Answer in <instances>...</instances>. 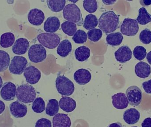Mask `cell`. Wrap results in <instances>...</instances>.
<instances>
[{
    "mask_svg": "<svg viewBox=\"0 0 151 127\" xmlns=\"http://www.w3.org/2000/svg\"><path fill=\"white\" fill-rule=\"evenodd\" d=\"M37 39L42 46L49 49L56 48L61 41L58 34L50 33L40 34L37 36Z\"/></svg>",
    "mask_w": 151,
    "mask_h": 127,
    "instance_id": "cell-5",
    "label": "cell"
},
{
    "mask_svg": "<svg viewBox=\"0 0 151 127\" xmlns=\"http://www.w3.org/2000/svg\"><path fill=\"white\" fill-rule=\"evenodd\" d=\"M83 7L87 12L94 13L98 9L97 2L95 0H85L83 1Z\"/></svg>",
    "mask_w": 151,
    "mask_h": 127,
    "instance_id": "cell-35",
    "label": "cell"
},
{
    "mask_svg": "<svg viewBox=\"0 0 151 127\" xmlns=\"http://www.w3.org/2000/svg\"><path fill=\"white\" fill-rule=\"evenodd\" d=\"M140 2L142 6L145 7L151 4V0H141Z\"/></svg>",
    "mask_w": 151,
    "mask_h": 127,
    "instance_id": "cell-42",
    "label": "cell"
},
{
    "mask_svg": "<svg viewBox=\"0 0 151 127\" xmlns=\"http://www.w3.org/2000/svg\"><path fill=\"white\" fill-rule=\"evenodd\" d=\"M73 77L76 83L80 85H84L90 81L91 75L87 69L81 68L76 71Z\"/></svg>",
    "mask_w": 151,
    "mask_h": 127,
    "instance_id": "cell-16",
    "label": "cell"
},
{
    "mask_svg": "<svg viewBox=\"0 0 151 127\" xmlns=\"http://www.w3.org/2000/svg\"><path fill=\"white\" fill-rule=\"evenodd\" d=\"M53 127H70L71 121L67 114L58 113L52 120Z\"/></svg>",
    "mask_w": 151,
    "mask_h": 127,
    "instance_id": "cell-20",
    "label": "cell"
},
{
    "mask_svg": "<svg viewBox=\"0 0 151 127\" xmlns=\"http://www.w3.org/2000/svg\"><path fill=\"white\" fill-rule=\"evenodd\" d=\"M32 109L35 113H40L43 112L46 110V104L44 100L40 97L35 98L33 103Z\"/></svg>",
    "mask_w": 151,
    "mask_h": 127,
    "instance_id": "cell-33",
    "label": "cell"
},
{
    "mask_svg": "<svg viewBox=\"0 0 151 127\" xmlns=\"http://www.w3.org/2000/svg\"><path fill=\"white\" fill-rule=\"evenodd\" d=\"M72 50L71 43L69 40L65 39L62 41L58 45L57 50V54L63 57L69 55Z\"/></svg>",
    "mask_w": 151,
    "mask_h": 127,
    "instance_id": "cell-23",
    "label": "cell"
},
{
    "mask_svg": "<svg viewBox=\"0 0 151 127\" xmlns=\"http://www.w3.org/2000/svg\"><path fill=\"white\" fill-rule=\"evenodd\" d=\"M99 27L106 34L114 32L119 27V16L112 11L103 13L98 20Z\"/></svg>",
    "mask_w": 151,
    "mask_h": 127,
    "instance_id": "cell-1",
    "label": "cell"
},
{
    "mask_svg": "<svg viewBox=\"0 0 151 127\" xmlns=\"http://www.w3.org/2000/svg\"><path fill=\"white\" fill-rule=\"evenodd\" d=\"M63 32L70 36H73L77 31V26L75 23L70 21H65L61 25Z\"/></svg>",
    "mask_w": 151,
    "mask_h": 127,
    "instance_id": "cell-31",
    "label": "cell"
},
{
    "mask_svg": "<svg viewBox=\"0 0 151 127\" xmlns=\"http://www.w3.org/2000/svg\"><path fill=\"white\" fill-rule=\"evenodd\" d=\"M60 21L56 17H49L47 19L44 24V30L47 33H54L60 28Z\"/></svg>",
    "mask_w": 151,
    "mask_h": 127,
    "instance_id": "cell-19",
    "label": "cell"
},
{
    "mask_svg": "<svg viewBox=\"0 0 151 127\" xmlns=\"http://www.w3.org/2000/svg\"><path fill=\"white\" fill-rule=\"evenodd\" d=\"M28 57L32 62L35 63L42 62L47 57L46 49L41 44L32 45L28 50Z\"/></svg>",
    "mask_w": 151,
    "mask_h": 127,
    "instance_id": "cell-6",
    "label": "cell"
},
{
    "mask_svg": "<svg viewBox=\"0 0 151 127\" xmlns=\"http://www.w3.org/2000/svg\"><path fill=\"white\" fill-rule=\"evenodd\" d=\"M3 85V80L2 79L1 77L0 76V89L1 88L2 86Z\"/></svg>",
    "mask_w": 151,
    "mask_h": 127,
    "instance_id": "cell-47",
    "label": "cell"
},
{
    "mask_svg": "<svg viewBox=\"0 0 151 127\" xmlns=\"http://www.w3.org/2000/svg\"><path fill=\"white\" fill-rule=\"evenodd\" d=\"M65 19L81 26L83 23L81 12L79 7L74 4H69L65 7L63 11Z\"/></svg>",
    "mask_w": 151,
    "mask_h": 127,
    "instance_id": "cell-2",
    "label": "cell"
},
{
    "mask_svg": "<svg viewBox=\"0 0 151 127\" xmlns=\"http://www.w3.org/2000/svg\"><path fill=\"white\" fill-rule=\"evenodd\" d=\"M29 42L25 38H19L14 42L12 47V52L17 55H23L26 54L29 49Z\"/></svg>",
    "mask_w": 151,
    "mask_h": 127,
    "instance_id": "cell-17",
    "label": "cell"
},
{
    "mask_svg": "<svg viewBox=\"0 0 151 127\" xmlns=\"http://www.w3.org/2000/svg\"><path fill=\"white\" fill-rule=\"evenodd\" d=\"M123 118L125 122L128 125H134L139 121L140 113L135 108H130L124 112Z\"/></svg>",
    "mask_w": 151,
    "mask_h": 127,
    "instance_id": "cell-18",
    "label": "cell"
},
{
    "mask_svg": "<svg viewBox=\"0 0 151 127\" xmlns=\"http://www.w3.org/2000/svg\"><path fill=\"white\" fill-rule=\"evenodd\" d=\"M55 83L57 91L62 95H71L75 90L73 82L63 75H58L56 80Z\"/></svg>",
    "mask_w": 151,
    "mask_h": 127,
    "instance_id": "cell-4",
    "label": "cell"
},
{
    "mask_svg": "<svg viewBox=\"0 0 151 127\" xmlns=\"http://www.w3.org/2000/svg\"><path fill=\"white\" fill-rule=\"evenodd\" d=\"M15 35L11 32L3 34L0 39V46L4 48H7L12 46L15 42Z\"/></svg>",
    "mask_w": 151,
    "mask_h": 127,
    "instance_id": "cell-26",
    "label": "cell"
},
{
    "mask_svg": "<svg viewBox=\"0 0 151 127\" xmlns=\"http://www.w3.org/2000/svg\"><path fill=\"white\" fill-rule=\"evenodd\" d=\"M36 92L32 85L23 84L19 86L17 89V98L19 101L24 103H32L36 98Z\"/></svg>",
    "mask_w": 151,
    "mask_h": 127,
    "instance_id": "cell-3",
    "label": "cell"
},
{
    "mask_svg": "<svg viewBox=\"0 0 151 127\" xmlns=\"http://www.w3.org/2000/svg\"><path fill=\"white\" fill-rule=\"evenodd\" d=\"M5 105L4 103L0 100V114L3 113L5 110Z\"/></svg>",
    "mask_w": 151,
    "mask_h": 127,
    "instance_id": "cell-43",
    "label": "cell"
},
{
    "mask_svg": "<svg viewBox=\"0 0 151 127\" xmlns=\"http://www.w3.org/2000/svg\"><path fill=\"white\" fill-rule=\"evenodd\" d=\"M133 55L136 59L142 61L146 57L147 55L146 49L142 46H137L134 50Z\"/></svg>",
    "mask_w": 151,
    "mask_h": 127,
    "instance_id": "cell-37",
    "label": "cell"
},
{
    "mask_svg": "<svg viewBox=\"0 0 151 127\" xmlns=\"http://www.w3.org/2000/svg\"><path fill=\"white\" fill-rule=\"evenodd\" d=\"M123 39V35L119 32L112 33L108 34L106 37V41L107 44L112 47L119 46Z\"/></svg>",
    "mask_w": 151,
    "mask_h": 127,
    "instance_id": "cell-25",
    "label": "cell"
},
{
    "mask_svg": "<svg viewBox=\"0 0 151 127\" xmlns=\"http://www.w3.org/2000/svg\"><path fill=\"white\" fill-rule=\"evenodd\" d=\"M24 75L26 81L31 84L38 83L41 77L40 71L32 65L29 66L26 68Z\"/></svg>",
    "mask_w": 151,
    "mask_h": 127,
    "instance_id": "cell-11",
    "label": "cell"
},
{
    "mask_svg": "<svg viewBox=\"0 0 151 127\" xmlns=\"http://www.w3.org/2000/svg\"><path fill=\"white\" fill-rule=\"evenodd\" d=\"M59 105L64 111L67 113L72 112L76 108V102L71 98L63 96L59 100Z\"/></svg>",
    "mask_w": 151,
    "mask_h": 127,
    "instance_id": "cell-22",
    "label": "cell"
},
{
    "mask_svg": "<svg viewBox=\"0 0 151 127\" xmlns=\"http://www.w3.org/2000/svg\"><path fill=\"white\" fill-rule=\"evenodd\" d=\"M107 127H122V126L120 122H117L110 124Z\"/></svg>",
    "mask_w": 151,
    "mask_h": 127,
    "instance_id": "cell-44",
    "label": "cell"
},
{
    "mask_svg": "<svg viewBox=\"0 0 151 127\" xmlns=\"http://www.w3.org/2000/svg\"><path fill=\"white\" fill-rule=\"evenodd\" d=\"M35 127H52V124L47 119L41 118L37 121Z\"/></svg>",
    "mask_w": 151,
    "mask_h": 127,
    "instance_id": "cell-39",
    "label": "cell"
},
{
    "mask_svg": "<svg viewBox=\"0 0 151 127\" xmlns=\"http://www.w3.org/2000/svg\"><path fill=\"white\" fill-rule=\"evenodd\" d=\"M98 24L97 18L93 14H89L85 17L83 22V27L87 30H91L96 27Z\"/></svg>",
    "mask_w": 151,
    "mask_h": 127,
    "instance_id": "cell-29",
    "label": "cell"
},
{
    "mask_svg": "<svg viewBox=\"0 0 151 127\" xmlns=\"http://www.w3.org/2000/svg\"><path fill=\"white\" fill-rule=\"evenodd\" d=\"M88 35L83 30H78L76 31L73 37V40L76 44H83L86 42Z\"/></svg>",
    "mask_w": 151,
    "mask_h": 127,
    "instance_id": "cell-34",
    "label": "cell"
},
{
    "mask_svg": "<svg viewBox=\"0 0 151 127\" xmlns=\"http://www.w3.org/2000/svg\"><path fill=\"white\" fill-rule=\"evenodd\" d=\"M90 56V50L86 46L77 48L75 51L76 59L80 62H83L88 59Z\"/></svg>",
    "mask_w": 151,
    "mask_h": 127,
    "instance_id": "cell-24",
    "label": "cell"
},
{
    "mask_svg": "<svg viewBox=\"0 0 151 127\" xmlns=\"http://www.w3.org/2000/svg\"><path fill=\"white\" fill-rule=\"evenodd\" d=\"M114 107L118 110H123L128 106L129 102L127 96L123 93H118L111 97Z\"/></svg>",
    "mask_w": 151,
    "mask_h": 127,
    "instance_id": "cell-15",
    "label": "cell"
},
{
    "mask_svg": "<svg viewBox=\"0 0 151 127\" xmlns=\"http://www.w3.org/2000/svg\"><path fill=\"white\" fill-rule=\"evenodd\" d=\"M126 96L129 104L132 106H138L142 101V92L137 86H132L128 88L126 90Z\"/></svg>",
    "mask_w": 151,
    "mask_h": 127,
    "instance_id": "cell-9",
    "label": "cell"
},
{
    "mask_svg": "<svg viewBox=\"0 0 151 127\" xmlns=\"http://www.w3.org/2000/svg\"><path fill=\"white\" fill-rule=\"evenodd\" d=\"M27 63L26 58L24 57L16 56L11 60L9 71L13 74L20 75L24 72Z\"/></svg>",
    "mask_w": 151,
    "mask_h": 127,
    "instance_id": "cell-8",
    "label": "cell"
},
{
    "mask_svg": "<svg viewBox=\"0 0 151 127\" xmlns=\"http://www.w3.org/2000/svg\"><path fill=\"white\" fill-rule=\"evenodd\" d=\"M137 127V126H134V127Z\"/></svg>",
    "mask_w": 151,
    "mask_h": 127,
    "instance_id": "cell-48",
    "label": "cell"
},
{
    "mask_svg": "<svg viewBox=\"0 0 151 127\" xmlns=\"http://www.w3.org/2000/svg\"><path fill=\"white\" fill-rule=\"evenodd\" d=\"M9 110L12 115L17 118L25 117L27 112V106L18 101L12 103L9 105Z\"/></svg>",
    "mask_w": 151,
    "mask_h": 127,
    "instance_id": "cell-13",
    "label": "cell"
},
{
    "mask_svg": "<svg viewBox=\"0 0 151 127\" xmlns=\"http://www.w3.org/2000/svg\"><path fill=\"white\" fill-rule=\"evenodd\" d=\"M17 90V87L14 83L10 82L5 83L1 89V97L5 101H12L16 97Z\"/></svg>",
    "mask_w": 151,
    "mask_h": 127,
    "instance_id": "cell-10",
    "label": "cell"
},
{
    "mask_svg": "<svg viewBox=\"0 0 151 127\" xmlns=\"http://www.w3.org/2000/svg\"><path fill=\"white\" fill-rule=\"evenodd\" d=\"M146 58H147V61H148L149 63L151 65V51L149 52L147 54Z\"/></svg>",
    "mask_w": 151,
    "mask_h": 127,
    "instance_id": "cell-46",
    "label": "cell"
},
{
    "mask_svg": "<svg viewBox=\"0 0 151 127\" xmlns=\"http://www.w3.org/2000/svg\"><path fill=\"white\" fill-rule=\"evenodd\" d=\"M139 39L142 43L146 45L151 42V31L150 29H146L142 30L140 33Z\"/></svg>",
    "mask_w": 151,
    "mask_h": 127,
    "instance_id": "cell-38",
    "label": "cell"
},
{
    "mask_svg": "<svg viewBox=\"0 0 151 127\" xmlns=\"http://www.w3.org/2000/svg\"><path fill=\"white\" fill-rule=\"evenodd\" d=\"M59 103L58 101L55 99L49 100L46 109V113L50 117L56 115L59 112Z\"/></svg>",
    "mask_w": 151,
    "mask_h": 127,
    "instance_id": "cell-28",
    "label": "cell"
},
{
    "mask_svg": "<svg viewBox=\"0 0 151 127\" xmlns=\"http://www.w3.org/2000/svg\"><path fill=\"white\" fill-rule=\"evenodd\" d=\"M102 2L106 5H112L116 2V1H102Z\"/></svg>",
    "mask_w": 151,
    "mask_h": 127,
    "instance_id": "cell-45",
    "label": "cell"
},
{
    "mask_svg": "<svg viewBox=\"0 0 151 127\" xmlns=\"http://www.w3.org/2000/svg\"><path fill=\"white\" fill-rule=\"evenodd\" d=\"M115 59L119 62L124 64L131 60L132 52L129 47L122 46L114 53Z\"/></svg>",
    "mask_w": 151,
    "mask_h": 127,
    "instance_id": "cell-14",
    "label": "cell"
},
{
    "mask_svg": "<svg viewBox=\"0 0 151 127\" xmlns=\"http://www.w3.org/2000/svg\"><path fill=\"white\" fill-rule=\"evenodd\" d=\"M89 39L91 41L96 42L102 38L103 36V32L100 29L94 28L89 30L87 33Z\"/></svg>",
    "mask_w": 151,
    "mask_h": 127,
    "instance_id": "cell-36",
    "label": "cell"
},
{
    "mask_svg": "<svg viewBox=\"0 0 151 127\" xmlns=\"http://www.w3.org/2000/svg\"><path fill=\"white\" fill-rule=\"evenodd\" d=\"M49 8L53 12H60L64 9L66 1L65 0L47 1Z\"/></svg>",
    "mask_w": 151,
    "mask_h": 127,
    "instance_id": "cell-30",
    "label": "cell"
},
{
    "mask_svg": "<svg viewBox=\"0 0 151 127\" xmlns=\"http://www.w3.org/2000/svg\"><path fill=\"white\" fill-rule=\"evenodd\" d=\"M138 23L142 25H145L151 22V15L147 11L144 7L139 10V15L136 19Z\"/></svg>",
    "mask_w": 151,
    "mask_h": 127,
    "instance_id": "cell-27",
    "label": "cell"
},
{
    "mask_svg": "<svg viewBox=\"0 0 151 127\" xmlns=\"http://www.w3.org/2000/svg\"><path fill=\"white\" fill-rule=\"evenodd\" d=\"M151 72L150 66L145 62H139L135 67V73L139 78L145 79L150 76Z\"/></svg>",
    "mask_w": 151,
    "mask_h": 127,
    "instance_id": "cell-21",
    "label": "cell"
},
{
    "mask_svg": "<svg viewBox=\"0 0 151 127\" xmlns=\"http://www.w3.org/2000/svg\"><path fill=\"white\" fill-rule=\"evenodd\" d=\"M27 18L31 24L39 26L43 23L45 19V15L41 10L34 9L29 11L27 15Z\"/></svg>",
    "mask_w": 151,
    "mask_h": 127,
    "instance_id": "cell-12",
    "label": "cell"
},
{
    "mask_svg": "<svg viewBox=\"0 0 151 127\" xmlns=\"http://www.w3.org/2000/svg\"><path fill=\"white\" fill-rule=\"evenodd\" d=\"M10 62L9 55L3 50H0V72H4L9 67Z\"/></svg>",
    "mask_w": 151,
    "mask_h": 127,
    "instance_id": "cell-32",
    "label": "cell"
},
{
    "mask_svg": "<svg viewBox=\"0 0 151 127\" xmlns=\"http://www.w3.org/2000/svg\"><path fill=\"white\" fill-rule=\"evenodd\" d=\"M142 87L147 94H151V80L143 83Z\"/></svg>",
    "mask_w": 151,
    "mask_h": 127,
    "instance_id": "cell-40",
    "label": "cell"
},
{
    "mask_svg": "<svg viewBox=\"0 0 151 127\" xmlns=\"http://www.w3.org/2000/svg\"><path fill=\"white\" fill-rule=\"evenodd\" d=\"M138 22L136 19L126 18L121 26L120 31L122 34L126 36H134L139 31Z\"/></svg>",
    "mask_w": 151,
    "mask_h": 127,
    "instance_id": "cell-7",
    "label": "cell"
},
{
    "mask_svg": "<svg viewBox=\"0 0 151 127\" xmlns=\"http://www.w3.org/2000/svg\"><path fill=\"white\" fill-rule=\"evenodd\" d=\"M142 127H151V118H146L142 124Z\"/></svg>",
    "mask_w": 151,
    "mask_h": 127,
    "instance_id": "cell-41",
    "label": "cell"
}]
</instances>
